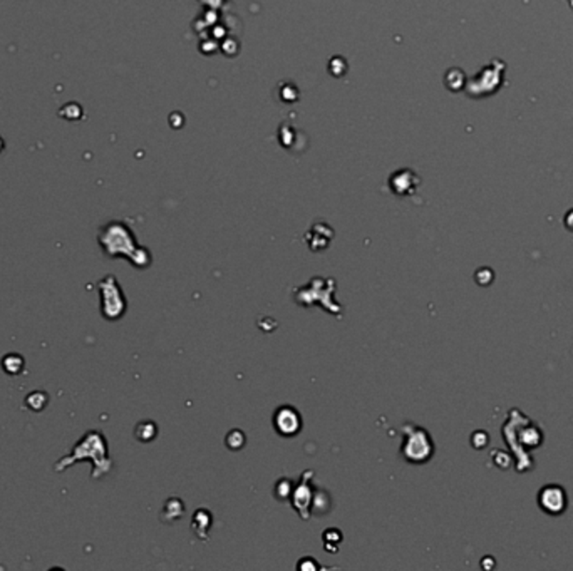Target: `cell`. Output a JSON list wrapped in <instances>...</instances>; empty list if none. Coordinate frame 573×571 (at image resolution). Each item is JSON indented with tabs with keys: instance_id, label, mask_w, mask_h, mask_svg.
Here are the masks:
<instances>
[{
	"instance_id": "1",
	"label": "cell",
	"mask_w": 573,
	"mask_h": 571,
	"mask_svg": "<svg viewBox=\"0 0 573 571\" xmlns=\"http://www.w3.org/2000/svg\"><path fill=\"white\" fill-rule=\"evenodd\" d=\"M84 459L92 461L94 469H92L91 477H94V480H99L104 474L111 471L113 461L109 459V454H107V441L101 431H89L84 434L81 441L72 448L69 456H64L62 459L55 464V471L61 473L64 469L71 468L74 462Z\"/></svg>"
},
{
	"instance_id": "2",
	"label": "cell",
	"mask_w": 573,
	"mask_h": 571,
	"mask_svg": "<svg viewBox=\"0 0 573 571\" xmlns=\"http://www.w3.org/2000/svg\"><path fill=\"white\" fill-rule=\"evenodd\" d=\"M99 243H101L103 252L111 258L124 256L138 268H146L151 263V256L146 248L136 247L133 235L123 225L114 223L104 228L99 233Z\"/></svg>"
},
{
	"instance_id": "3",
	"label": "cell",
	"mask_w": 573,
	"mask_h": 571,
	"mask_svg": "<svg viewBox=\"0 0 573 571\" xmlns=\"http://www.w3.org/2000/svg\"><path fill=\"white\" fill-rule=\"evenodd\" d=\"M400 451L406 461L412 464H423L431 459L432 453H434V444H432L430 434L424 429L414 424H407L404 425V442Z\"/></svg>"
},
{
	"instance_id": "4",
	"label": "cell",
	"mask_w": 573,
	"mask_h": 571,
	"mask_svg": "<svg viewBox=\"0 0 573 571\" xmlns=\"http://www.w3.org/2000/svg\"><path fill=\"white\" fill-rule=\"evenodd\" d=\"M99 295H101V313L104 319L118 320L121 319L126 312L127 304L124 299V293L119 287L118 280L114 275H107L98 283Z\"/></svg>"
},
{
	"instance_id": "5",
	"label": "cell",
	"mask_w": 573,
	"mask_h": 571,
	"mask_svg": "<svg viewBox=\"0 0 573 571\" xmlns=\"http://www.w3.org/2000/svg\"><path fill=\"white\" fill-rule=\"evenodd\" d=\"M274 428L280 436L294 437L302 429V417L295 407L283 405V407L276 409L274 414Z\"/></svg>"
},
{
	"instance_id": "6",
	"label": "cell",
	"mask_w": 573,
	"mask_h": 571,
	"mask_svg": "<svg viewBox=\"0 0 573 571\" xmlns=\"http://www.w3.org/2000/svg\"><path fill=\"white\" fill-rule=\"evenodd\" d=\"M312 471H307L303 474V480L300 481L299 488L294 489V498H292V504L297 509L300 516L303 520H308V509H310V501L314 500V491L310 488V476Z\"/></svg>"
},
{
	"instance_id": "7",
	"label": "cell",
	"mask_w": 573,
	"mask_h": 571,
	"mask_svg": "<svg viewBox=\"0 0 573 571\" xmlns=\"http://www.w3.org/2000/svg\"><path fill=\"white\" fill-rule=\"evenodd\" d=\"M565 504H567V498H565L563 489L558 488V486H548L540 493V506L547 513H562Z\"/></svg>"
},
{
	"instance_id": "8",
	"label": "cell",
	"mask_w": 573,
	"mask_h": 571,
	"mask_svg": "<svg viewBox=\"0 0 573 571\" xmlns=\"http://www.w3.org/2000/svg\"><path fill=\"white\" fill-rule=\"evenodd\" d=\"M211 525V514L205 511V509H198L195 514L193 521H191V528L195 529V533L202 538V532H208Z\"/></svg>"
},
{
	"instance_id": "9",
	"label": "cell",
	"mask_w": 573,
	"mask_h": 571,
	"mask_svg": "<svg viewBox=\"0 0 573 571\" xmlns=\"http://www.w3.org/2000/svg\"><path fill=\"white\" fill-rule=\"evenodd\" d=\"M2 367L7 374L17 376V374H21L22 369H24L22 355H19V353H9V355L3 357Z\"/></svg>"
},
{
	"instance_id": "10",
	"label": "cell",
	"mask_w": 573,
	"mask_h": 571,
	"mask_svg": "<svg viewBox=\"0 0 573 571\" xmlns=\"http://www.w3.org/2000/svg\"><path fill=\"white\" fill-rule=\"evenodd\" d=\"M47 401H49V399H47V394L35 391V392H32V394H29V396H27L26 404H27V407L30 409V411L41 412L42 409L47 405Z\"/></svg>"
},
{
	"instance_id": "11",
	"label": "cell",
	"mask_w": 573,
	"mask_h": 571,
	"mask_svg": "<svg viewBox=\"0 0 573 571\" xmlns=\"http://www.w3.org/2000/svg\"><path fill=\"white\" fill-rule=\"evenodd\" d=\"M155 436H156L155 422H141V424L136 428V437H138L139 441H143V442L151 441V439H155Z\"/></svg>"
},
{
	"instance_id": "12",
	"label": "cell",
	"mask_w": 573,
	"mask_h": 571,
	"mask_svg": "<svg viewBox=\"0 0 573 571\" xmlns=\"http://www.w3.org/2000/svg\"><path fill=\"white\" fill-rule=\"evenodd\" d=\"M164 513H166L168 521L178 520V518L184 513L183 502L179 500H170L166 502V506H164Z\"/></svg>"
},
{
	"instance_id": "13",
	"label": "cell",
	"mask_w": 573,
	"mask_h": 571,
	"mask_svg": "<svg viewBox=\"0 0 573 571\" xmlns=\"http://www.w3.org/2000/svg\"><path fill=\"white\" fill-rule=\"evenodd\" d=\"M245 434L242 431H238V429H235V431H231L230 434L227 436V446L231 449V451H238V449L243 448V444H245Z\"/></svg>"
},
{
	"instance_id": "14",
	"label": "cell",
	"mask_w": 573,
	"mask_h": 571,
	"mask_svg": "<svg viewBox=\"0 0 573 571\" xmlns=\"http://www.w3.org/2000/svg\"><path fill=\"white\" fill-rule=\"evenodd\" d=\"M324 541H326V550L330 545H334L335 548H337L340 541H342V534H340L339 529H326V533H324Z\"/></svg>"
}]
</instances>
